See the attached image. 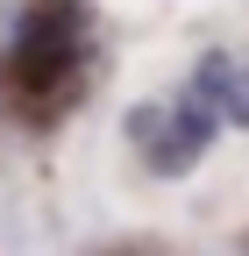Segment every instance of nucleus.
Here are the masks:
<instances>
[{"instance_id":"obj_1","label":"nucleus","mask_w":249,"mask_h":256,"mask_svg":"<svg viewBox=\"0 0 249 256\" xmlns=\"http://www.w3.org/2000/svg\"><path fill=\"white\" fill-rule=\"evenodd\" d=\"M78 64H86V14L72 0H36L8 50V92L28 107H57L78 86Z\"/></svg>"},{"instance_id":"obj_2","label":"nucleus","mask_w":249,"mask_h":256,"mask_svg":"<svg viewBox=\"0 0 249 256\" xmlns=\"http://www.w3.org/2000/svg\"><path fill=\"white\" fill-rule=\"evenodd\" d=\"M192 92H200V100L221 114V121H242V128H249V72H242V64H228V57H206Z\"/></svg>"}]
</instances>
